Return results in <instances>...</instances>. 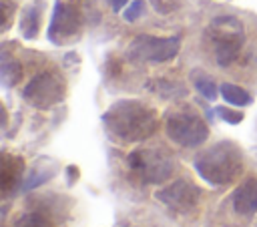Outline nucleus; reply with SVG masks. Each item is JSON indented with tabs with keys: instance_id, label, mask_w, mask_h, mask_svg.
<instances>
[{
	"instance_id": "obj_21",
	"label": "nucleus",
	"mask_w": 257,
	"mask_h": 227,
	"mask_svg": "<svg viewBox=\"0 0 257 227\" xmlns=\"http://www.w3.org/2000/svg\"><path fill=\"white\" fill-rule=\"evenodd\" d=\"M151 2V6L155 8V12L157 14H173L177 8H179V0H149Z\"/></svg>"
},
{
	"instance_id": "obj_10",
	"label": "nucleus",
	"mask_w": 257,
	"mask_h": 227,
	"mask_svg": "<svg viewBox=\"0 0 257 227\" xmlns=\"http://www.w3.org/2000/svg\"><path fill=\"white\" fill-rule=\"evenodd\" d=\"M24 175H26L24 173V159L20 155L4 153L2 155V163H0V183H2L4 197L12 195L18 187H22Z\"/></svg>"
},
{
	"instance_id": "obj_4",
	"label": "nucleus",
	"mask_w": 257,
	"mask_h": 227,
	"mask_svg": "<svg viewBox=\"0 0 257 227\" xmlns=\"http://www.w3.org/2000/svg\"><path fill=\"white\" fill-rule=\"evenodd\" d=\"M163 125L167 137L183 149H197L209 139V125L193 106H177L167 110Z\"/></svg>"
},
{
	"instance_id": "obj_9",
	"label": "nucleus",
	"mask_w": 257,
	"mask_h": 227,
	"mask_svg": "<svg viewBox=\"0 0 257 227\" xmlns=\"http://www.w3.org/2000/svg\"><path fill=\"white\" fill-rule=\"evenodd\" d=\"M155 199L177 213H191L201 201V187L191 179L179 177L167 187L155 191Z\"/></svg>"
},
{
	"instance_id": "obj_25",
	"label": "nucleus",
	"mask_w": 257,
	"mask_h": 227,
	"mask_svg": "<svg viewBox=\"0 0 257 227\" xmlns=\"http://www.w3.org/2000/svg\"><path fill=\"white\" fill-rule=\"evenodd\" d=\"M255 227H257V225H255Z\"/></svg>"
},
{
	"instance_id": "obj_11",
	"label": "nucleus",
	"mask_w": 257,
	"mask_h": 227,
	"mask_svg": "<svg viewBox=\"0 0 257 227\" xmlns=\"http://www.w3.org/2000/svg\"><path fill=\"white\" fill-rule=\"evenodd\" d=\"M231 207L241 217H253L257 213V177H249L237 185L231 193Z\"/></svg>"
},
{
	"instance_id": "obj_3",
	"label": "nucleus",
	"mask_w": 257,
	"mask_h": 227,
	"mask_svg": "<svg viewBox=\"0 0 257 227\" xmlns=\"http://www.w3.org/2000/svg\"><path fill=\"white\" fill-rule=\"evenodd\" d=\"M205 34L219 66H231L245 46V26L237 16L231 14L213 18Z\"/></svg>"
},
{
	"instance_id": "obj_24",
	"label": "nucleus",
	"mask_w": 257,
	"mask_h": 227,
	"mask_svg": "<svg viewBox=\"0 0 257 227\" xmlns=\"http://www.w3.org/2000/svg\"><path fill=\"white\" fill-rule=\"evenodd\" d=\"M66 175H68V185H72V183L76 181V177L80 175V173H78V167L68 165V167H66Z\"/></svg>"
},
{
	"instance_id": "obj_5",
	"label": "nucleus",
	"mask_w": 257,
	"mask_h": 227,
	"mask_svg": "<svg viewBox=\"0 0 257 227\" xmlns=\"http://www.w3.org/2000/svg\"><path fill=\"white\" fill-rule=\"evenodd\" d=\"M126 165L145 185H163L173 177L177 169L173 155L161 147H139L131 151Z\"/></svg>"
},
{
	"instance_id": "obj_14",
	"label": "nucleus",
	"mask_w": 257,
	"mask_h": 227,
	"mask_svg": "<svg viewBox=\"0 0 257 227\" xmlns=\"http://www.w3.org/2000/svg\"><path fill=\"white\" fill-rule=\"evenodd\" d=\"M40 22H42V4L40 2H34V4H28L20 16V22H18V28H20V34L26 38V40H32L38 36V30H40Z\"/></svg>"
},
{
	"instance_id": "obj_18",
	"label": "nucleus",
	"mask_w": 257,
	"mask_h": 227,
	"mask_svg": "<svg viewBox=\"0 0 257 227\" xmlns=\"http://www.w3.org/2000/svg\"><path fill=\"white\" fill-rule=\"evenodd\" d=\"M191 80H193V86L207 98V100H215L221 92H219V86L217 82L203 70H193L191 72Z\"/></svg>"
},
{
	"instance_id": "obj_2",
	"label": "nucleus",
	"mask_w": 257,
	"mask_h": 227,
	"mask_svg": "<svg viewBox=\"0 0 257 227\" xmlns=\"http://www.w3.org/2000/svg\"><path fill=\"white\" fill-rule=\"evenodd\" d=\"M193 169L207 185L229 187L243 173V151L231 139L217 141L193 159Z\"/></svg>"
},
{
	"instance_id": "obj_17",
	"label": "nucleus",
	"mask_w": 257,
	"mask_h": 227,
	"mask_svg": "<svg viewBox=\"0 0 257 227\" xmlns=\"http://www.w3.org/2000/svg\"><path fill=\"white\" fill-rule=\"evenodd\" d=\"M219 92H221L223 100L233 104V106H249L253 102V96L245 88H241V86H237L233 82H223L219 86Z\"/></svg>"
},
{
	"instance_id": "obj_12",
	"label": "nucleus",
	"mask_w": 257,
	"mask_h": 227,
	"mask_svg": "<svg viewBox=\"0 0 257 227\" xmlns=\"http://www.w3.org/2000/svg\"><path fill=\"white\" fill-rule=\"evenodd\" d=\"M56 173H58V163H56L54 159L42 157V159H38V161L32 165V169H30L28 177L24 179V183H22L20 191L28 193V191H32V189L40 187V185H44L46 181H50Z\"/></svg>"
},
{
	"instance_id": "obj_20",
	"label": "nucleus",
	"mask_w": 257,
	"mask_h": 227,
	"mask_svg": "<svg viewBox=\"0 0 257 227\" xmlns=\"http://www.w3.org/2000/svg\"><path fill=\"white\" fill-rule=\"evenodd\" d=\"M143 12H145V0H133V2H128V6L122 10V18H124L126 22H135V20H139V18L143 16Z\"/></svg>"
},
{
	"instance_id": "obj_1",
	"label": "nucleus",
	"mask_w": 257,
	"mask_h": 227,
	"mask_svg": "<svg viewBox=\"0 0 257 227\" xmlns=\"http://www.w3.org/2000/svg\"><path fill=\"white\" fill-rule=\"evenodd\" d=\"M102 125L116 143H143L159 129V115L153 106L139 98L114 100L102 115Z\"/></svg>"
},
{
	"instance_id": "obj_8",
	"label": "nucleus",
	"mask_w": 257,
	"mask_h": 227,
	"mask_svg": "<svg viewBox=\"0 0 257 227\" xmlns=\"http://www.w3.org/2000/svg\"><path fill=\"white\" fill-rule=\"evenodd\" d=\"M80 32H82L80 10L70 2L56 0L48 22V32H46L48 40L56 46H64L76 42L80 38Z\"/></svg>"
},
{
	"instance_id": "obj_16",
	"label": "nucleus",
	"mask_w": 257,
	"mask_h": 227,
	"mask_svg": "<svg viewBox=\"0 0 257 227\" xmlns=\"http://www.w3.org/2000/svg\"><path fill=\"white\" fill-rule=\"evenodd\" d=\"M149 90H153L155 94L163 96V98H179V96H187V88L179 82V80H169V78H155L147 84Z\"/></svg>"
},
{
	"instance_id": "obj_7",
	"label": "nucleus",
	"mask_w": 257,
	"mask_h": 227,
	"mask_svg": "<svg viewBox=\"0 0 257 227\" xmlns=\"http://www.w3.org/2000/svg\"><path fill=\"white\" fill-rule=\"evenodd\" d=\"M181 50V40L177 36H153V34H139L131 40L126 48V56L135 62H169Z\"/></svg>"
},
{
	"instance_id": "obj_22",
	"label": "nucleus",
	"mask_w": 257,
	"mask_h": 227,
	"mask_svg": "<svg viewBox=\"0 0 257 227\" xmlns=\"http://www.w3.org/2000/svg\"><path fill=\"white\" fill-rule=\"evenodd\" d=\"M0 6H2V30H8L10 26V18H12V12H16V4H12L10 0H0Z\"/></svg>"
},
{
	"instance_id": "obj_6",
	"label": "nucleus",
	"mask_w": 257,
	"mask_h": 227,
	"mask_svg": "<svg viewBox=\"0 0 257 227\" xmlns=\"http://www.w3.org/2000/svg\"><path fill=\"white\" fill-rule=\"evenodd\" d=\"M64 96H66V82L56 70H42L34 74L22 90V98L30 106L40 110L52 108L54 104L62 102Z\"/></svg>"
},
{
	"instance_id": "obj_13",
	"label": "nucleus",
	"mask_w": 257,
	"mask_h": 227,
	"mask_svg": "<svg viewBox=\"0 0 257 227\" xmlns=\"http://www.w3.org/2000/svg\"><path fill=\"white\" fill-rule=\"evenodd\" d=\"M22 78V64L18 62V58L6 48L2 46L0 50V80L6 88L18 84Z\"/></svg>"
},
{
	"instance_id": "obj_23",
	"label": "nucleus",
	"mask_w": 257,
	"mask_h": 227,
	"mask_svg": "<svg viewBox=\"0 0 257 227\" xmlns=\"http://www.w3.org/2000/svg\"><path fill=\"white\" fill-rule=\"evenodd\" d=\"M106 4L112 8V12H120L128 4V0H106Z\"/></svg>"
},
{
	"instance_id": "obj_19",
	"label": "nucleus",
	"mask_w": 257,
	"mask_h": 227,
	"mask_svg": "<svg viewBox=\"0 0 257 227\" xmlns=\"http://www.w3.org/2000/svg\"><path fill=\"white\" fill-rule=\"evenodd\" d=\"M215 112L221 121H225L229 125H239L245 119V115L241 110H235V108H229V106H215Z\"/></svg>"
},
{
	"instance_id": "obj_15",
	"label": "nucleus",
	"mask_w": 257,
	"mask_h": 227,
	"mask_svg": "<svg viewBox=\"0 0 257 227\" xmlns=\"http://www.w3.org/2000/svg\"><path fill=\"white\" fill-rule=\"evenodd\" d=\"M10 227H54V221L40 209H26L14 217Z\"/></svg>"
}]
</instances>
